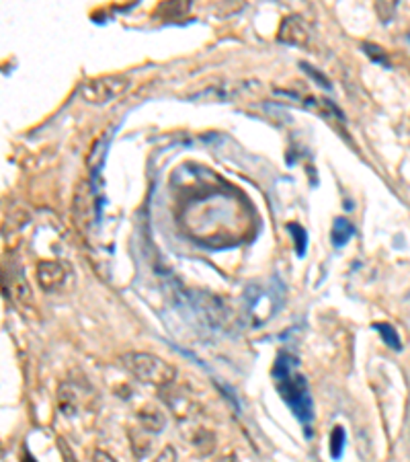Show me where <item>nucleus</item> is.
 I'll return each instance as SVG.
<instances>
[{"instance_id": "1", "label": "nucleus", "mask_w": 410, "mask_h": 462, "mask_svg": "<svg viewBox=\"0 0 410 462\" xmlns=\"http://www.w3.org/2000/svg\"><path fill=\"white\" fill-rule=\"evenodd\" d=\"M273 378H275V387L279 390L283 403L290 407L291 413L302 421V425L306 427V434L312 436L310 432V423L314 419L312 397H310V387H308L306 376L297 372V360L291 354L281 351L273 366Z\"/></svg>"}, {"instance_id": "2", "label": "nucleus", "mask_w": 410, "mask_h": 462, "mask_svg": "<svg viewBox=\"0 0 410 462\" xmlns=\"http://www.w3.org/2000/svg\"><path fill=\"white\" fill-rule=\"evenodd\" d=\"M121 366L136 380H140L144 385H154L158 389L170 387L174 376H177V370L169 362H165L162 358L148 354V351H125L121 356Z\"/></svg>"}, {"instance_id": "3", "label": "nucleus", "mask_w": 410, "mask_h": 462, "mask_svg": "<svg viewBox=\"0 0 410 462\" xmlns=\"http://www.w3.org/2000/svg\"><path fill=\"white\" fill-rule=\"evenodd\" d=\"M132 89V80L123 74H103L80 85V97L91 105H107L123 97Z\"/></svg>"}, {"instance_id": "4", "label": "nucleus", "mask_w": 410, "mask_h": 462, "mask_svg": "<svg viewBox=\"0 0 410 462\" xmlns=\"http://www.w3.org/2000/svg\"><path fill=\"white\" fill-rule=\"evenodd\" d=\"M279 42L290 44V46H306L310 42V25L306 23L302 17H286L281 21L279 33H277Z\"/></svg>"}, {"instance_id": "5", "label": "nucleus", "mask_w": 410, "mask_h": 462, "mask_svg": "<svg viewBox=\"0 0 410 462\" xmlns=\"http://www.w3.org/2000/svg\"><path fill=\"white\" fill-rule=\"evenodd\" d=\"M37 280L46 292H56L66 284L68 268L60 261H44L37 266Z\"/></svg>"}, {"instance_id": "6", "label": "nucleus", "mask_w": 410, "mask_h": 462, "mask_svg": "<svg viewBox=\"0 0 410 462\" xmlns=\"http://www.w3.org/2000/svg\"><path fill=\"white\" fill-rule=\"evenodd\" d=\"M355 237V226L349 222L347 218L338 216L335 222H333V235H331V241H333V246H345L351 239Z\"/></svg>"}, {"instance_id": "7", "label": "nucleus", "mask_w": 410, "mask_h": 462, "mask_svg": "<svg viewBox=\"0 0 410 462\" xmlns=\"http://www.w3.org/2000/svg\"><path fill=\"white\" fill-rule=\"evenodd\" d=\"M138 419H140L142 430L150 432V434L162 432V427H165V423H167L165 415L160 413L158 409H154V407H146V409H142V411L138 413Z\"/></svg>"}, {"instance_id": "8", "label": "nucleus", "mask_w": 410, "mask_h": 462, "mask_svg": "<svg viewBox=\"0 0 410 462\" xmlns=\"http://www.w3.org/2000/svg\"><path fill=\"white\" fill-rule=\"evenodd\" d=\"M191 444H193V448L197 450V454L210 456L216 450V436L210 430H197L193 434V438H191Z\"/></svg>"}, {"instance_id": "9", "label": "nucleus", "mask_w": 410, "mask_h": 462, "mask_svg": "<svg viewBox=\"0 0 410 462\" xmlns=\"http://www.w3.org/2000/svg\"><path fill=\"white\" fill-rule=\"evenodd\" d=\"M373 329L378 331V335L382 337V341L386 343L390 349H394V351H400V349H402L400 335H398V331H396L390 323H373Z\"/></svg>"}, {"instance_id": "10", "label": "nucleus", "mask_w": 410, "mask_h": 462, "mask_svg": "<svg viewBox=\"0 0 410 462\" xmlns=\"http://www.w3.org/2000/svg\"><path fill=\"white\" fill-rule=\"evenodd\" d=\"M288 230H290L291 239L295 243V253L297 257H304L306 255V249H308V232L304 226H300L297 222H290L288 224Z\"/></svg>"}, {"instance_id": "11", "label": "nucleus", "mask_w": 410, "mask_h": 462, "mask_svg": "<svg viewBox=\"0 0 410 462\" xmlns=\"http://www.w3.org/2000/svg\"><path fill=\"white\" fill-rule=\"evenodd\" d=\"M345 444H347V434L340 425L333 427V434H331V456L333 461H338L342 456V450H345Z\"/></svg>"}, {"instance_id": "12", "label": "nucleus", "mask_w": 410, "mask_h": 462, "mask_svg": "<svg viewBox=\"0 0 410 462\" xmlns=\"http://www.w3.org/2000/svg\"><path fill=\"white\" fill-rule=\"evenodd\" d=\"M363 49H365V54H367L371 60H376V62H380V64H386L387 62L386 51L380 48V46H376V44H365Z\"/></svg>"}, {"instance_id": "13", "label": "nucleus", "mask_w": 410, "mask_h": 462, "mask_svg": "<svg viewBox=\"0 0 410 462\" xmlns=\"http://www.w3.org/2000/svg\"><path fill=\"white\" fill-rule=\"evenodd\" d=\"M56 446H58V450H60V454H62V461H64V462H78L76 454H74V450L70 448V444H68L66 439L58 438V439H56Z\"/></svg>"}, {"instance_id": "14", "label": "nucleus", "mask_w": 410, "mask_h": 462, "mask_svg": "<svg viewBox=\"0 0 410 462\" xmlns=\"http://www.w3.org/2000/svg\"><path fill=\"white\" fill-rule=\"evenodd\" d=\"M156 462H177V450L172 446H165L162 452L156 456Z\"/></svg>"}, {"instance_id": "15", "label": "nucleus", "mask_w": 410, "mask_h": 462, "mask_svg": "<svg viewBox=\"0 0 410 462\" xmlns=\"http://www.w3.org/2000/svg\"><path fill=\"white\" fill-rule=\"evenodd\" d=\"M302 68H304V70H306L308 74H312V76L316 78V80H318V82H322V87H324V89H331V82H328V78H326L324 74L316 73V70H314L310 64H302Z\"/></svg>"}, {"instance_id": "16", "label": "nucleus", "mask_w": 410, "mask_h": 462, "mask_svg": "<svg viewBox=\"0 0 410 462\" xmlns=\"http://www.w3.org/2000/svg\"><path fill=\"white\" fill-rule=\"evenodd\" d=\"M93 462H117L109 452H105V450H95L93 452Z\"/></svg>"}, {"instance_id": "17", "label": "nucleus", "mask_w": 410, "mask_h": 462, "mask_svg": "<svg viewBox=\"0 0 410 462\" xmlns=\"http://www.w3.org/2000/svg\"><path fill=\"white\" fill-rule=\"evenodd\" d=\"M217 462H238L236 461V456L234 454H226V456H222Z\"/></svg>"}, {"instance_id": "18", "label": "nucleus", "mask_w": 410, "mask_h": 462, "mask_svg": "<svg viewBox=\"0 0 410 462\" xmlns=\"http://www.w3.org/2000/svg\"><path fill=\"white\" fill-rule=\"evenodd\" d=\"M23 462H35V458L31 456V452H29L27 448H25V452H23Z\"/></svg>"}]
</instances>
